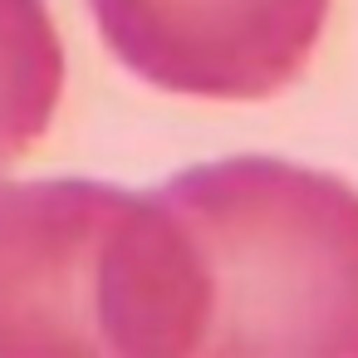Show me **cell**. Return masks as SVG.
I'll return each instance as SVG.
<instances>
[{"label": "cell", "mask_w": 358, "mask_h": 358, "mask_svg": "<svg viewBox=\"0 0 358 358\" xmlns=\"http://www.w3.org/2000/svg\"><path fill=\"white\" fill-rule=\"evenodd\" d=\"M108 50L192 99H270L319 45L329 0H89Z\"/></svg>", "instance_id": "obj_3"}, {"label": "cell", "mask_w": 358, "mask_h": 358, "mask_svg": "<svg viewBox=\"0 0 358 358\" xmlns=\"http://www.w3.org/2000/svg\"><path fill=\"white\" fill-rule=\"evenodd\" d=\"M64 94V45L45 0H0V172L55 123Z\"/></svg>", "instance_id": "obj_4"}, {"label": "cell", "mask_w": 358, "mask_h": 358, "mask_svg": "<svg viewBox=\"0 0 358 358\" xmlns=\"http://www.w3.org/2000/svg\"><path fill=\"white\" fill-rule=\"evenodd\" d=\"M206 289L196 358H358V192L280 157H226L157 187Z\"/></svg>", "instance_id": "obj_2"}, {"label": "cell", "mask_w": 358, "mask_h": 358, "mask_svg": "<svg viewBox=\"0 0 358 358\" xmlns=\"http://www.w3.org/2000/svg\"><path fill=\"white\" fill-rule=\"evenodd\" d=\"M201 324V265L157 192L0 182V358H196Z\"/></svg>", "instance_id": "obj_1"}]
</instances>
